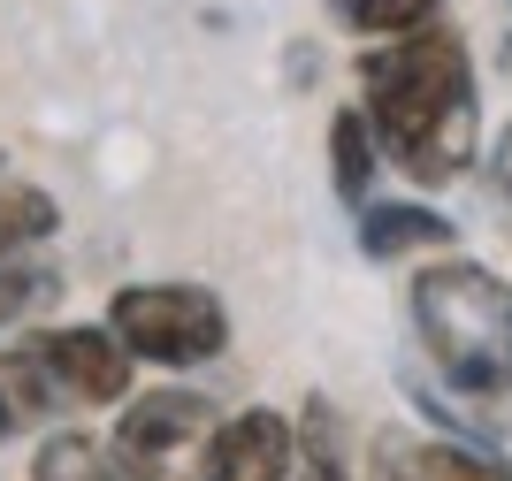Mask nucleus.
Returning a JSON list of instances; mask_svg holds the SVG:
<instances>
[{
  "label": "nucleus",
  "instance_id": "obj_3",
  "mask_svg": "<svg viewBox=\"0 0 512 481\" xmlns=\"http://www.w3.org/2000/svg\"><path fill=\"white\" fill-rule=\"evenodd\" d=\"M115 344L130 352V367H207V359L230 352V306L207 291V283H123L107 298L100 321Z\"/></svg>",
  "mask_w": 512,
  "mask_h": 481
},
{
  "label": "nucleus",
  "instance_id": "obj_1",
  "mask_svg": "<svg viewBox=\"0 0 512 481\" xmlns=\"http://www.w3.org/2000/svg\"><path fill=\"white\" fill-rule=\"evenodd\" d=\"M360 115L375 130L383 168L413 176L421 191L459 184L482 153V77L451 23L413 39H383L360 54Z\"/></svg>",
  "mask_w": 512,
  "mask_h": 481
},
{
  "label": "nucleus",
  "instance_id": "obj_5",
  "mask_svg": "<svg viewBox=\"0 0 512 481\" xmlns=\"http://www.w3.org/2000/svg\"><path fill=\"white\" fill-rule=\"evenodd\" d=\"M23 352H31V367L46 375V390H54L62 405H130V398H138V367H130V352L107 329H92V321L23 336Z\"/></svg>",
  "mask_w": 512,
  "mask_h": 481
},
{
  "label": "nucleus",
  "instance_id": "obj_13",
  "mask_svg": "<svg viewBox=\"0 0 512 481\" xmlns=\"http://www.w3.org/2000/svg\"><path fill=\"white\" fill-rule=\"evenodd\" d=\"M375 481H451L444 474V436H375Z\"/></svg>",
  "mask_w": 512,
  "mask_h": 481
},
{
  "label": "nucleus",
  "instance_id": "obj_9",
  "mask_svg": "<svg viewBox=\"0 0 512 481\" xmlns=\"http://www.w3.org/2000/svg\"><path fill=\"white\" fill-rule=\"evenodd\" d=\"M62 413V398L46 390V375L31 367V352H0V451L16 436H31V428H46V420Z\"/></svg>",
  "mask_w": 512,
  "mask_h": 481
},
{
  "label": "nucleus",
  "instance_id": "obj_6",
  "mask_svg": "<svg viewBox=\"0 0 512 481\" xmlns=\"http://www.w3.org/2000/svg\"><path fill=\"white\" fill-rule=\"evenodd\" d=\"M291 466H299V428L276 405H245L214 428L207 481H283Z\"/></svg>",
  "mask_w": 512,
  "mask_h": 481
},
{
  "label": "nucleus",
  "instance_id": "obj_15",
  "mask_svg": "<svg viewBox=\"0 0 512 481\" xmlns=\"http://www.w3.org/2000/svg\"><path fill=\"white\" fill-rule=\"evenodd\" d=\"M482 184H490V214H497V230H505V245H512V115H505V130H497L490 161H482Z\"/></svg>",
  "mask_w": 512,
  "mask_h": 481
},
{
  "label": "nucleus",
  "instance_id": "obj_10",
  "mask_svg": "<svg viewBox=\"0 0 512 481\" xmlns=\"http://www.w3.org/2000/svg\"><path fill=\"white\" fill-rule=\"evenodd\" d=\"M31 481H123L107 436H85V428H54L31 451Z\"/></svg>",
  "mask_w": 512,
  "mask_h": 481
},
{
  "label": "nucleus",
  "instance_id": "obj_4",
  "mask_svg": "<svg viewBox=\"0 0 512 481\" xmlns=\"http://www.w3.org/2000/svg\"><path fill=\"white\" fill-rule=\"evenodd\" d=\"M214 413L199 390H138V398L115 413V466L123 481H207V451H214Z\"/></svg>",
  "mask_w": 512,
  "mask_h": 481
},
{
  "label": "nucleus",
  "instance_id": "obj_7",
  "mask_svg": "<svg viewBox=\"0 0 512 481\" xmlns=\"http://www.w3.org/2000/svg\"><path fill=\"white\" fill-rule=\"evenodd\" d=\"M444 245H459V230L428 199H367L360 207V252L367 260H406V252H444Z\"/></svg>",
  "mask_w": 512,
  "mask_h": 481
},
{
  "label": "nucleus",
  "instance_id": "obj_17",
  "mask_svg": "<svg viewBox=\"0 0 512 481\" xmlns=\"http://www.w3.org/2000/svg\"><path fill=\"white\" fill-rule=\"evenodd\" d=\"M497 46H505V54H497V62L512 69V0H505V16H497Z\"/></svg>",
  "mask_w": 512,
  "mask_h": 481
},
{
  "label": "nucleus",
  "instance_id": "obj_14",
  "mask_svg": "<svg viewBox=\"0 0 512 481\" xmlns=\"http://www.w3.org/2000/svg\"><path fill=\"white\" fill-rule=\"evenodd\" d=\"M291 428H299L306 481H352V466H344V451H337V413H329V398H306V413L291 420Z\"/></svg>",
  "mask_w": 512,
  "mask_h": 481
},
{
  "label": "nucleus",
  "instance_id": "obj_11",
  "mask_svg": "<svg viewBox=\"0 0 512 481\" xmlns=\"http://www.w3.org/2000/svg\"><path fill=\"white\" fill-rule=\"evenodd\" d=\"M54 230H62V207H54V191L0 176V260H23V252L46 245Z\"/></svg>",
  "mask_w": 512,
  "mask_h": 481
},
{
  "label": "nucleus",
  "instance_id": "obj_8",
  "mask_svg": "<svg viewBox=\"0 0 512 481\" xmlns=\"http://www.w3.org/2000/svg\"><path fill=\"white\" fill-rule=\"evenodd\" d=\"M375 176H383V153H375V130H367L360 100L337 107L329 115V184H337V199L352 214L367 207V191H375Z\"/></svg>",
  "mask_w": 512,
  "mask_h": 481
},
{
  "label": "nucleus",
  "instance_id": "obj_16",
  "mask_svg": "<svg viewBox=\"0 0 512 481\" xmlns=\"http://www.w3.org/2000/svg\"><path fill=\"white\" fill-rule=\"evenodd\" d=\"M444 474L451 481H512V466H497L482 443H451L444 436Z\"/></svg>",
  "mask_w": 512,
  "mask_h": 481
},
{
  "label": "nucleus",
  "instance_id": "obj_18",
  "mask_svg": "<svg viewBox=\"0 0 512 481\" xmlns=\"http://www.w3.org/2000/svg\"><path fill=\"white\" fill-rule=\"evenodd\" d=\"M0 168H8V153H0Z\"/></svg>",
  "mask_w": 512,
  "mask_h": 481
},
{
  "label": "nucleus",
  "instance_id": "obj_12",
  "mask_svg": "<svg viewBox=\"0 0 512 481\" xmlns=\"http://www.w3.org/2000/svg\"><path fill=\"white\" fill-rule=\"evenodd\" d=\"M329 16L352 31V39H413L428 23H444V0H329Z\"/></svg>",
  "mask_w": 512,
  "mask_h": 481
},
{
  "label": "nucleus",
  "instance_id": "obj_2",
  "mask_svg": "<svg viewBox=\"0 0 512 481\" xmlns=\"http://www.w3.org/2000/svg\"><path fill=\"white\" fill-rule=\"evenodd\" d=\"M406 314L421 336V359L436 367L451 398L512 413V283L482 260H428L406 283Z\"/></svg>",
  "mask_w": 512,
  "mask_h": 481
}]
</instances>
